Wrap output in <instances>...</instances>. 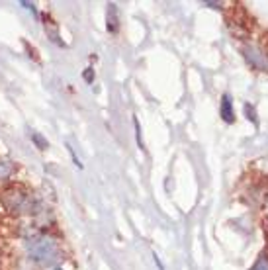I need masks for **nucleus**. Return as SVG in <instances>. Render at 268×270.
<instances>
[{
	"label": "nucleus",
	"instance_id": "8",
	"mask_svg": "<svg viewBox=\"0 0 268 270\" xmlns=\"http://www.w3.org/2000/svg\"><path fill=\"white\" fill-rule=\"evenodd\" d=\"M245 112H247V118H249V120H253V122L257 124V118H255V110H253V108H251L249 104L245 106Z\"/></svg>",
	"mask_w": 268,
	"mask_h": 270
},
{
	"label": "nucleus",
	"instance_id": "13",
	"mask_svg": "<svg viewBox=\"0 0 268 270\" xmlns=\"http://www.w3.org/2000/svg\"><path fill=\"white\" fill-rule=\"evenodd\" d=\"M53 270H61V268H53Z\"/></svg>",
	"mask_w": 268,
	"mask_h": 270
},
{
	"label": "nucleus",
	"instance_id": "11",
	"mask_svg": "<svg viewBox=\"0 0 268 270\" xmlns=\"http://www.w3.org/2000/svg\"><path fill=\"white\" fill-rule=\"evenodd\" d=\"M84 79H86V82H92V69L84 71Z\"/></svg>",
	"mask_w": 268,
	"mask_h": 270
},
{
	"label": "nucleus",
	"instance_id": "6",
	"mask_svg": "<svg viewBox=\"0 0 268 270\" xmlns=\"http://www.w3.org/2000/svg\"><path fill=\"white\" fill-rule=\"evenodd\" d=\"M133 127H135V137H137V147L143 149V139H141V127H139V120L133 118Z\"/></svg>",
	"mask_w": 268,
	"mask_h": 270
},
{
	"label": "nucleus",
	"instance_id": "9",
	"mask_svg": "<svg viewBox=\"0 0 268 270\" xmlns=\"http://www.w3.org/2000/svg\"><path fill=\"white\" fill-rule=\"evenodd\" d=\"M22 6L26 8V10H30L32 14H37V10L34 8V4H30V2H22Z\"/></svg>",
	"mask_w": 268,
	"mask_h": 270
},
{
	"label": "nucleus",
	"instance_id": "2",
	"mask_svg": "<svg viewBox=\"0 0 268 270\" xmlns=\"http://www.w3.org/2000/svg\"><path fill=\"white\" fill-rule=\"evenodd\" d=\"M221 118H224L225 124H233L235 122V114H233V108H231L229 94H224V98H221Z\"/></svg>",
	"mask_w": 268,
	"mask_h": 270
},
{
	"label": "nucleus",
	"instance_id": "10",
	"mask_svg": "<svg viewBox=\"0 0 268 270\" xmlns=\"http://www.w3.org/2000/svg\"><path fill=\"white\" fill-rule=\"evenodd\" d=\"M153 259H155V264H157V268H159V270H165V266H163V262H161V259H159V257H157V253H155V255H153Z\"/></svg>",
	"mask_w": 268,
	"mask_h": 270
},
{
	"label": "nucleus",
	"instance_id": "4",
	"mask_svg": "<svg viewBox=\"0 0 268 270\" xmlns=\"http://www.w3.org/2000/svg\"><path fill=\"white\" fill-rule=\"evenodd\" d=\"M12 174H14V165L8 161H0V180L10 178Z\"/></svg>",
	"mask_w": 268,
	"mask_h": 270
},
{
	"label": "nucleus",
	"instance_id": "3",
	"mask_svg": "<svg viewBox=\"0 0 268 270\" xmlns=\"http://www.w3.org/2000/svg\"><path fill=\"white\" fill-rule=\"evenodd\" d=\"M120 30V22H118V8L116 4H108V32L118 34Z\"/></svg>",
	"mask_w": 268,
	"mask_h": 270
},
{
	"label": "nucleus",
	"instance_id": "12",
	"mask_svg": "<svg viewBox=\"0 0 268 270\" xmlns=\"http://www.w3.org/2000/svg\"><path fill=\"white\" fill-rule=\"evenodd\" d=\"M206 6H212V8H219V4H217V2H206Z\"/></svg>",
	"mask_w": 268,
	"mask_h": 270
},
{
	"label": "nucleus",
	"instance_id": "1",
	"mask_svg": "<svg viewBox=\"0 0 268 270\" xmlns=\"http://www.w3.org/2000/svg\"><path fill=\"white\" fill-rule=\"evenodd\" d=\"M28 255L37 264H51V262H55L59 259L61 251H59L55 239H51V237H34L28 245Z\"/></svg>",
	"mask_w": 268,
	"mask_h": 270
},
{
	"label": "nucleus",
	"instance_id": "5",
	"mask_svg": "<svg viewBox=\"0 0 268 270\" xmlns=\"http://www.w3.org/2000/svg\"><path fill=\"white\" fill-rule=\"evenodd\" d=\"M32 141H34L35 147H37V149H41V151L49 147V143H47V139H43L41 135H39V133H35V131H34V133H32Z\"/></svg>",
	"mask_w": 268,
	"mask_h": 270
},
{
	"label": "nucleus",
	"instance_id": "7",
	"mask_svg": "<svg viewBox=\"0 0 268 270\" xmlns=\"http://www.w3.org/2000/svg\"><path fill=\"white\" fill-rule=\"evenodd\" d=\"M67 149H69V153H71V157H73V163L77 165L78 169H82V163H80V161H78V157H77V155H75V151H73V147L67 145Z\"/></svg>",
	"mask_w": 268,
	"mask_h": 270
}]
</instances>
